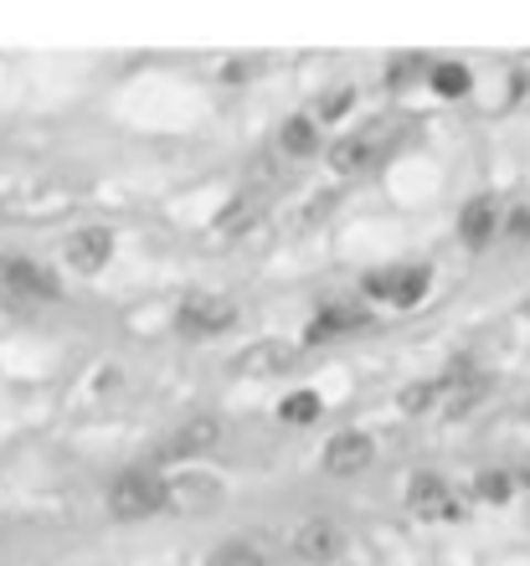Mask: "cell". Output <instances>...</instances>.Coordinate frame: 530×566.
Here are the masks:
<instances>
[{"instance_id":"8fae6325","label":"cell","mask_w":530,"mask_h":566,"mask_svg":"<svg viewBox=\"0 0 530 566\" xmlns=\"http://www.w3.org/2000/svg\"><path fill=\"white\" fill-rule=\"evenodd\" d=\"M371 453H376V443H371L366 432H335L330 448H324V469L340 474V479H351V474H361V469L371 463Z\"/></svg>"},{"instance_id":"2e32d148","label":"cell","mask_w":530,"mask_h":566,"mask_svg":"<svg viewBox=\"0 0 530 566\" xmlns=\"http://www.w3.org/2000/svg\"><path fill=\"white\" fill-rule=\"evenodd\" d=\"M279 145L289 149V155H314V145H320V124H314L310 114H294V119L283 124Z\"/></svg>"},{"instance_id":"3957f363","label":"cell","mask_w":530,"mask_h":566,"mask_svg":"<svg viewBox=\"0 0 530 566\" xmlns=\"http://www.w3.org/2000/svg\"><path fill=\"white\" fill-rule=\"evenodd\" d=\"M237 319V304L227 294H211V289H196V294L180 298L176 310V325L191 335V340H211V335H221V329H232Z\"/></svg>"},{"instance_id":"9c48e42d","label":"cell","mask_w":530,"mask_h":566,"mask_svg":"<svg viewBox=\"0 0 530 566\" xmlns=\"http://www.w3.org/2000/svg\"><path fill=\"white\" fill-rule=\"evenodd\" d=\"M62 258H67V269L73 273H98L108 258H114V232H104V227H83V232L67 238Z\"/></svg>"},{"instance_id":"30bf717a","label":"cell","mask_w":530,"mask_h":566,"mask_svg":"<svg viewBox=\"0 0 530 566\" xmlns=\"http://www.w3.org/2000/svg\"><path fill=\"white\" fill-rule=\"evenodd\" d=\"M355 325H366V310H361V304H351V298H330L310 325H304V340H310V345L335 340V335H351Z\"/></svg>"},{"instance_id":"4fadbf2b","label":"cell","mask_w":530,"mask_h":566,"mask_svg":"<svg viewBox=\"0 0 530 566\" xmlns=\"http://www.w3.org/2000/svg\"><path fill=\"white\" fill-rule=\"evenodd\" d=\"M340 546H345V536H340L330 521H310L294 531V556L299 562H335Z\"/></svg>"},{"instance_id":"7c38bea8","label":"cell","mask_w":530,"mask_h":566,"mask_svg":"<svg viewBox=\"0 0 530 566\" xmlns=\"http://www.w3.org/2000/svg\"><path fill=\"white\" fill-rule=\"evenodd\" d=\"M289 366H294V350L283 340H258L232 360L237 376H279V371H289Z\"/></svg>"},{"instance_id":"7a4b0ae2","label":"cell","mask_w":530,"mask_h":566,"mask_svg":"<svg viewBox=\"0 0 530 566\" xmlns=\"http://www.w3.org/2000/svg\"><path fill=\"white\" fill-rule=\"evenodd\" d=\"M427 283H433V273H427L423 263H397V269L366 273V298L392 304V310H413V304L427 298Z\"/></svg>"},{"instance_id":"ba28073f","label":"cell","mask_w":530,"mask_h":566,"mask_svg":"<svg viewBox=\"0 0 530 566\" xmlns=\"http://www.w3.org/2000/svg\"><path fill=\"white\" fill-rule=\"evenodd\" d=\"M217 438H221L217 418H191V422H180V428L160 443V459H170V463H191V459H201L207 448H217Z\"/></svg>"},{"instance_id":"e0dca14e","label":"cell","mask_w":530,"mask_h":566,"mask_svg":"<svg viewBox=\"0 0 530 566\" xmlns=\"http://www.w3.org/2000/svg\"><path fill=\"white\" fill-rule=\"evenodd\" d=\"M283 422H294V428H304V422H314L324 412V402L314 397V391H294V397H283Z\"/></svg>"},{"instance_id":"52a82bcc","label":"cell","mask_w":530,"mask_h":566,"mask_svg":"<svg viewBox=\"0 0 530 566\" xmlns=\"http://www.w3.org/2000/svg\"><path fill=\"white\" fill-rule=\"evenodd\" d=\"M489 376L469 371V376H438V402H433V412L438 418H464V412H474V407L489 397Z\"/></svg>"},{"instance_id":"5bb4252c","label":"cell","mask_w":530,"mask_h":566,"mask_svg":"<svg viewBox=\"0 0 530 566\" xmlns=\"http://www.w3.org/2000/svg\"><path fill=\"white\" fill-rule=\"evenodd\" d=\"M211 566H273V541L263 536H227L211 552Z\"/></svg>"},{"instance_id":"44dd1931","label":"cell","mask_w":530,"mask_h":566,"mask_svg":"<svg viewBox=\"0 0 530 566\" xmlns=\"http://www.w3.org/2000/svg\"><path fill=\"white\" fill-rule=\"evenodd\" d=\"M505 227H510L516 238H530V207H516V211H510V222H505Z\"/></svg>"},{"instance_id":"ac0fdd59","label":"cell","mask_w":530,"mask_h":566,"mask_svg":"<svg viewBox=\"0 0 530 566\" xmlns=\"http://www.w3.org/2000/svg\"><path fill=\"white\" fill-rule=\"evenodd\" d=\"M433 88H438L443 98H464V93H469V67H458V62H438V67H433Z\"/></svg>"},{"instance_id":"7402d4cb","label":"cell","mask_w":530,"mask_h":566,"mask_svg":"<svg viewBox=\"0 0 530 566\" xmlns=\"http://www.w3.org/2000/svg\"><path fill=\"white\" fill-rule=\"evenodd\" d=\"M413 73H417V57H407V62H392V73H386V77H392V88H402Z\"/></svg>"},{"instance_id":"603a6c76","label":"cell","mask_w":530,"mask_h":566,"mask_svg":"<svg viewBox=\"0 0 530 566\" xmlns=\"http://www.w3.org/2000/svg\"><path fill=\"white\" fill-rule=\"evenodd\" d=\"M526 484H530V479H526Z\"/></svg>"},{"instance_id":"277c9868","label":"cell","mask_w":530,"mask_h":566,"mask_svg":"<svg viewBox=\"0 0 530 566\" xmlns=\"http://www.w3.org/2000/svg\"><path fill=\"white\" fill-rule=\"evenodd\" d=\"M392 124L376 119L366 124V129H355V135H345L335 149H330V160H335L340 176H361V170H371V165H382L386 160V149H392Z\"/></svg>"},{"instance_id":"ffe728a7","label":"cell","mask_w":530,"mask_h":566,"mask_svg":"<svg viewBox=\"0 0 530 566\" xmlns=\"http://www.w3.org/2000/svg\"><path fill=\"white\" fill-rule=\"evenodd\" d=\"M351 98H355L351 88H330V98H324V104H320V114H314V124H320V119H340V114L351 108Z\"/></svg>"},{"instance_id":"d6986e66","label":"cell","mask_w":530,"mask_h":566,"mask_svg":"<svg viewBox=\"0 0 530 566\" xmlns=\"http://www.w3.org/2000/svg\"><path fill=\"white\" fill-rule=\"evenodd\" d=\"M474 490H479V500H505V494L516 490V479H510V474H485Z\"/></svg>"},{"instance_id":"6da1fadb","label":"cell","mask_w":530,"mask_h":566,"mask_svg":"<svg viewBox=\"0 0 530 566\" xmlns=\"http://www.w3.org/2000/svg\"><path fill=\"white\" fill-rule=\"evenodd\" d=\"M108 510L118 521H145V515L165 510V479L155 469H124L108 484Z\"/></svg>"},{"instance_id":"9a60e30c","label":"cell","mask_w":530,"mask_h":566,"mask_svg":"<svg viewBox=\"0 0 530 566\" xmlns=\"http://www.w3.org/2000/svg\"><path fill=\"white\" fill-rule=\"evenodd\" d=\"M495 222H500L495 201H489V196H479V201H469V207H464V217H458V238L469 242V248H485V242L495 238Z\"/></svg>"},{"instance_id":"8992f818","label":"cell","mask_w":530,"mask_h":566,"mask_svg":"<svg viewBox=\"0 0 530 566\" xmlns=\"http://www.w3.org/2000/svg\"><path fill=\"white\" fill-rule=\"evenodd\" d=\"M407 505H413L417 521H458V515H464L458 494L448 490L438 474H413V484H407Z\"/></svg>"},{"instance_id":"5b68a950","label":"cell","mask_w":530,"mask_h":566,"mask_svg":"<svg viewBox=\"0 0 530 566\" xmlns=\"http://www.w3.org/2000/svg\"><path fill=\"white\" fill-rule=\"evenodd\" d=\"M0 283H6L15 298H31V304H52V298H58V279H52L42 263H31V258H21V253L0 258Z\"/></svg>"}]
</instances>
